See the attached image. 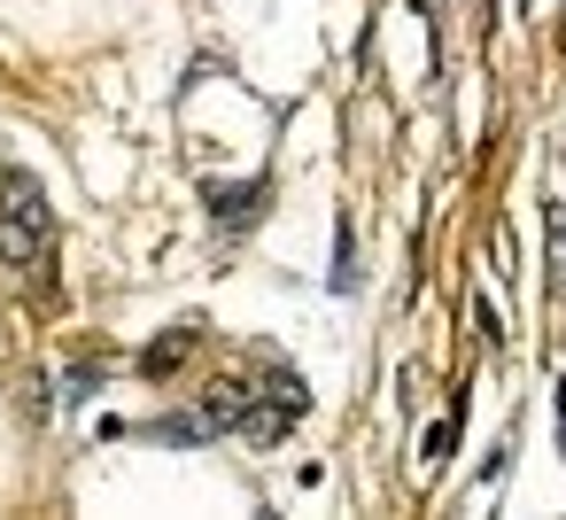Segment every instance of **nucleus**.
Listing matches in <instances>:
<instances>
[{"instance_id": "nucleus-1", "label": "nucleus", "mask_w": 566, "mask_h": 520, "mask_svg": "<svg viewBox=\"0 0 566 520\" xmlns=\"http://www.w3.org/2000/svg\"><path fill=\"white\" fill-rule=\"evenodd\" d=\"M9 202H0V264H40L55 218H48V195L32 171H9V187H0Z\"/></svg>"}, {"instance_id": "nucleus-2", "label": "nucleus", "mask_w": 566, "mask_h": 520, "mask_svg": "<svg viewBox=\"0 0 566 520\" xmlns=\"http://www.w3.org/2000/svg\"><path fill=\"white\" fill-rule=\"evenodd\" d=\"M256 404V388L249 381H210L187 412H171L164 419V443H210V435H241V412Z\"/></svg>"}, {"instance_id": "nucleus-3", "label": "nucleus", "mask_w": 566, "mask_h": 520, "mask_svg": "<svg viewBox=\"0 0 566 520\" xmlns=\"http://www.w3.org/2000/svg\"><path fill=\"white\" fill-rule=\"evenodd\" d=\"M303 412H311V388H303V373H272V381L256 388V404L241 412V443H256V450H264V443H280V435H287Z\"/></svg>"}, {"instance_id": "nucleus-4", "label": "nucleus", "mask_w": 566, "mask_h": 520, "mask_svg": "<svg viewBox=\"0 0 566 520\" xmlns=\"http://www.w3.org/2000/svg\"><path fill=\"white\" fill-rule=\"evenodd\" d=\"M264 195H272L264 179H249V187H210V218H218V226H256V218H264Z\"/></svg>"}, {"instance_id": "nucleus-5", "label": "nucleus", "mask_w": 566, "mask_h": 520, "mask_svg": "<svg viewBox=\"0 0 566 520\" xmlns=\"http://www.w3.org/2000/svg\"><path fill=\"white\" fill-rule=\"evenodd\" d=\"M187 350H195V326H179V334H164V342H156V350H148V357H140V365H148V373H156V381H164V373H171V365H179V357H187Z\"/></svg>"}, {"instance_id": "nucleus-6", "label": "nucleus", "mask_w": 566, "mask_h": 520, "mask_svg": "<svg viewBox=\"0 0 566 520\" xmlns=\"http://www.w3.org/2000/svg\"><path fill=\"white\" fill-rule=\"evenodd\" d=\"M450 443H458V419H434V427H427V466H442Z\"/></svg>"}, {"instance_id": "nucleus-7", "label": "nucleus", "mask_w": 566, "mask_h": 520, "mask_svg": "<svg viewBox=\"0 0 566 520\" xmlns=\"http://www.w3.org/2000/svg\"><path fill=\"white\" fill-rule=\"evenodd\" d=\"M551 264H558V288H566V202H551Z\"/></svg>"}, {"instance_id": "nucleus-8", "label": "nucleus", "mask_w": 566, "mask_h": 520, "mask_svg": "<svg viewBox=\"0 0 566 520\" xmlns=\"http://www.w3.org/2000/svg\"><path fill=\"white\" fill-rule=\"evenodd\" d=\"M558 458H566V381H558Z\"/></svg>"}]
</instances>
